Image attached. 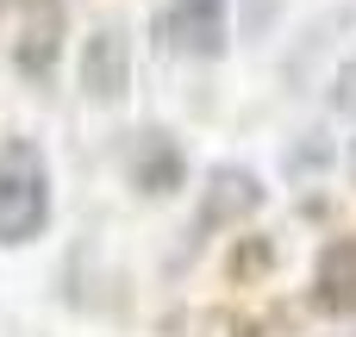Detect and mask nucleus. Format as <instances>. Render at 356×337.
I'll list each match as a JSON object with an SVG mask.
<instances>
[{
	"label": "nucleus",
	"mask_w": 356,
	"mask_h": 337,
	"mask_svg": "<svg viewBox=\"0 0 356 337\" xmlns=\"http://www.w3.org/2000/svg\"><path fill=\"white\" fill-rule=\"evenodd\" d=\"M350 169H356V144H350Z\"/></svg>",
	"instance_id": "nucleus-8"
},
{
	"label": "nucleus",
	"mask_w": 356,
	"mask_h": 337,
	"mask_svg": "<svg viewBox=\"0 0 356 337\" xmlns=\"http://www.w3.org/2000/svg\"><path fill=\"white\" fill-rule=\"evenodd\" d=\"M131 181L144 188V194H175L181 188V150H175V138L169 131H138V144H131Z\"/></svg>",
	"instance_id": "nucleus-6"
},
{
	"label": "nucleus",
	"mask_w": 356,
	"mask_h": 337,
	"mask_svg": "<svg viewBox=\"0 0 356 337\" xmlns=\"http://www.w3.org/2000/svg\"><path fill=\"white\" fill-rule=\"evenodd\" d=\"M50 219V169L25 138L0 144V244H31Z\"/></svg>",
	"instance_id": "nucleus-1"
},
{
	"label": "nucleus",
	"mask_w": 356,
	"mask_h": 337,
	"mask_svg": "<svg viewBox=\"0 0 356 337\" xmlns=\"http://www.w3.org/2000/svg\"><path fill=\"white\" fill-rule=\"evenodd\" d=\"M313 306H319V313H356V238H338V244L319 250Z\"/></svg>",
	"instance_id": "nucleus-5"
},
{
	"label": "nucleus",
	"mask_w": 356,
	"mask_h": 337,
	"mask_svg": "<svg viewBox=\"0 0 356 337\" xmlns=\"http://www.w3.org/2000/svg\"><path fill=\"white\" fill-rule=\"evenodd\" d=\"M125 88H131V44H125V31L119 25L88 31V44H81V94L100 100V106H119Z\"/></svg>",
	"instance_id": "nucleus-2"
},
{
	"label": "nucleus",
	"mask_w": 356,
	"mask_h": 337,
	"mask_svg": "<svg viewBox=\"0 0 356 337\" xmlns=\"http://www.w3.org/2000/svg\"><path fill=\"white\" fill-rule=\"evenodd\" d=\"M56 13H44L31 31H25V44H19V75H31V81H44L50 75V63H56Z\"/></svg>",
	"instance_id": "nucleus-7"
},
{
	"label": "nucleus",
	"mask_w": 356,
	"mask_h": 337,
	"mask_svg": "<svg viewBox=\"0 0 356 337\" xmlns=\"http://www.w3.org/2000/svg\"><path fill=\"white\" fill-rule=\"evenodd\" d=\"M163 38L188 56H219L232 38V6L225 0H169L163 13Z\"/></svg>",
	"instance_id": "nucleus-4"
},
{
	"label": "nucleus",
	"mask_w": 356,
	"mask_h": 337,
	"mask_svg": "<svg viewBox=\"0 0 356 337\" xmlns=\"http://www.w3.org/2000/svg\"><path fill=\"white\" fill-rule=\"evenodd\" d=\"M257 206H263V181H257L250 169H238V163L213 169V175H207V194H200V219H194V244H200L207 231H225V225L250 219Z\"/></svg>",
	"instance_id": "nucleus-3"
}]
</instances>
